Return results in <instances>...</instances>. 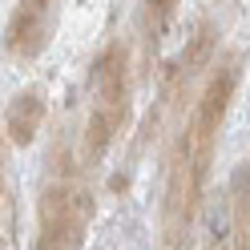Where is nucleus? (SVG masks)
I'll return each instance as SVG.
<instances>
[{"label": "nucleus", "mask_w": 250, "mask_h": 250, "mask_svg": "<svg viewBox=\"0 0 250 250\" xmlns=\"http://www.w3.org/2000/svg\"><path fill=\"white\" fill-rule=\"evenodd\" d=\"M162 4H166V0H162Z\"/></svg>", "instance_id": "nucleus-3"}, {"label": "nucleus", "mask_w": 250, "mask_h": 250, "mask_svg": "<svg viewBox=\"0 0 250 250\" xmlns=\"http://www.w3.org/2000/svg\"><path fill=\"white\" fill-rule=\"evenodd\" d=\"M89 218V206L77 190H53L41 206V250H77L81 226Z\"/></svg>", "instance_id": "nucleus-1"}, {"label": "nucleus", "mask_w": 250, "mask_h": 250, "mask_svg": "<svg viewBox=\"0 0 250 250\" xmlns=\"http://www.w3.org/2000/svg\"><path fill=\"white\" fill-rule=\"evenodd\" d=\"M41 117H44V101L37 97L33 89L28 93H17V97L8 101V113H4V129L17 146H28L41 129Z\"/></svg>", "instance_id": "nucleus-2"}]
</instances>
